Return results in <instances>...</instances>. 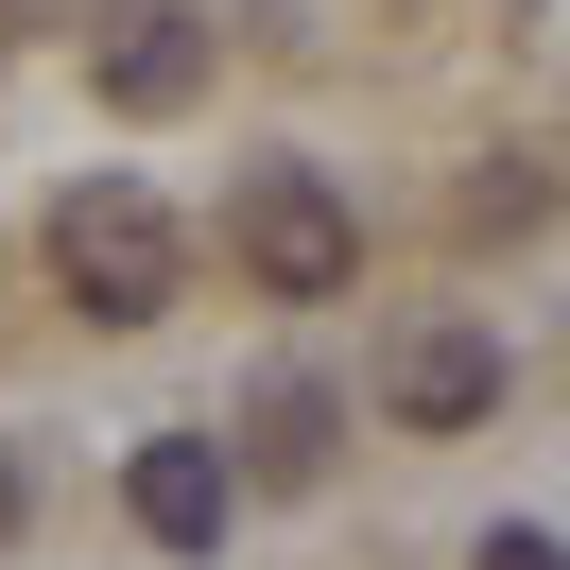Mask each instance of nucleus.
Segmentation results:
<instances>
[{"instance_id": "nucleus-2", "label": "nucleus", "mask_w": 570, "mask_h": 570, "mask_svg": "<svg viewBox=\"0 0 570 570\" xmlns=\"http://www.w3.org/2000/svg\"><path fill=\"white\" fill-rule=\"evenodd\" d=\"M225 259H243L259 294H346L363 277V208L312 174V156H259L243 208H225Z\"/></svg>"}, {"instance_id": "nucleus-4", "label": "nucleus", "mask_w": 570, "mask_h": 570, "mask_svg": "<svg viewBox=\"0 0 570 570\" xmlns=\"http://www.w3.org/2000/svg\"><path fill=\"white\" fill-rule=\"evenodd\" d=\"M225 501H243V466H225L208 432H156V450L121 466V519H139L156 553H225Z\"/></svg>"}, {"instance_id": "nucleus-6", "label": "nucleus", "mask_w": 570, "mask_h": 570, "mask_svg": "<svg viewBox=\"0 0 570 570\" xmlns=\"http://www.w3.org/2000/svg\"><path fill=\"white\" fill-rule=\"evenodd\" d=\"M328 432H346V397H328V381H259L243 466H259V484H312V466H328Z\"/></svg>"}, {"instance_id": "nucleus-3", "label": "nucleus", "mask_w": 570, "mask_h": 570, "mask_svg": "<svg viewBox=\"0 0 570 570\" xmlns=\"http://www.w3.org/2000/svg\"><path fill=\"white\" fill-rule=\"evenodd\" d=\"M381 415H397V432H484V415H501V328H466V312L397 328V363H381Z\"/></svg>"}, {"instance_id": "nucleus-7", "label": "nucleus", "mask_w": 570, "mask_h": 570, "mask_svg": "<svg viewBox=\"0 0 570 570\" xmlns=\"http://www.w3.org/2000/svg\"><path fill=\"white\" fill-rule=\"evenodd\" d=\"M484 570H570V553H553L535 519H501V535H484Z\"/></svg>"}, {"instance_id": "nucleus-1", "label": "nucleus", "mask_w": 570, "mask_h": 570, "mask_svg": "<svg viewBox=\"0 0 570 570\" xmlns=\"http://www.w3.org/2000/svg\"><path fill=\"white\" fill-rule=\"evenodd\" d=\"M52 277H70L87 328H156V312L190 294V225L156 208L139 174H87L70 208H52Z\"/></svg>"}, {"instance_id": "nucleus-8", "label": "nucleus", "mask_w": 570, "mask_h": 570, "mask_svg": "<svg viewBox=\"0 0 570 570\" xmlns=\"http://www.w3.org/2000/svg\"><path fill=\"white\" fill-rule=\"evenodd\" d=\"M0 18H70V0H0Z\"/></svg>"}, {"instance_id": "nucleus-5", "label": "nucleus", "mask_w": 570, "mask_h": 570, "mask_svg": "<svg viewBox=\"0 0 570 570\" xmlns=\"http://www.w3.org/2000/svg\"><path fill=\"white\" fill-rule=\"evenodd\" d=\"M190 87H208V18H121L105 36V105L121 121H174Z\"/></svg>"}]
</instances>
